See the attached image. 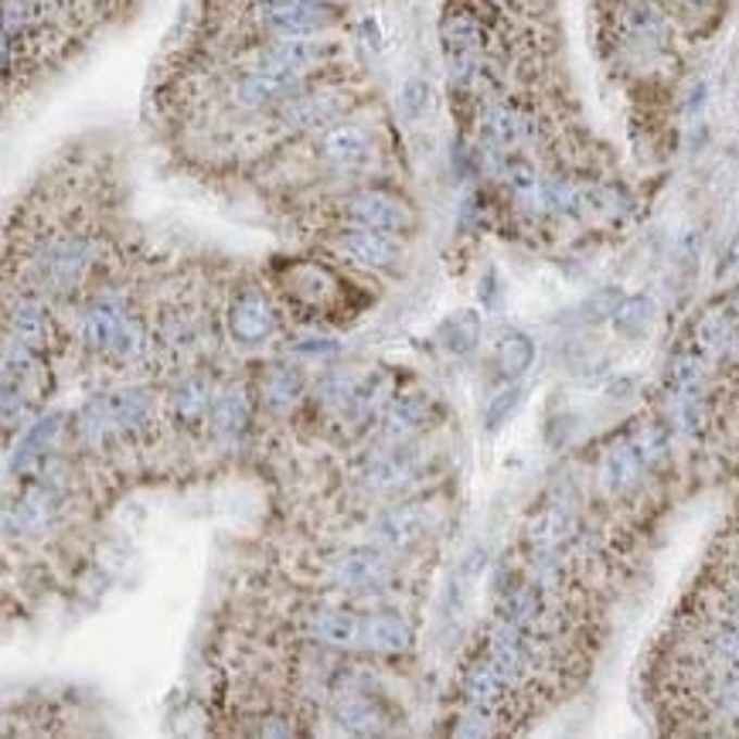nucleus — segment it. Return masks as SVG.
Segmentation results:
<instances>
[{
	"label": "nucleus",
	"mask_w": 739,
	"mask_h": 739,
	"mask_svg": "<svg viewBox=\"0 0 739 739\" xmlns=\"http://www.w3.org/2000/svg\"><path fill=\"white\" fill-rule=\"evenodd\" d=\"M89 266V246L83 239H65L45 249L41 256V279L48 290H72L83 279Z\"/></svg>",
	"instance_id": "obj_1"
},
{
	"label": "nucleus",
	"mask_w": 739,
	"mask_h": 739,
	"mask_svg": "<svg viewBox=\"0 0 739 739\" xmlns=\"http://www.w3.org/2000/svg\"><path fill=\"white\" fill-rule=\"evenodd\" d=\"M330 576L345 590H378L389 579V563L372 549H348L335 559Z\"/></svg>",
	"instance_id": "obj_2"
},
{
	"label": "nucleus",
	"mask_w": 739,
	"mask_h": 739,
	"mask_svg": "<svg viewBox=\"0 0 739 739\" xmlns=\"http://www.w3.org/2000/svg\"><path fill=\"white\" fill-rule=\"evenodd\" d=\"M348 218L362 228H375V233H405L413 225V212L402 201L389 195H362L351 201Z\"/></svg>",
	"instance_id": "obj_3"
},
{
	"label": "nucleus",
	"mask_w": 739,
	"mask_h": 739,
	"mask_svg": "<svg viewBox=\"0 0 739 739\" xmlns=\"http://www.w3.org/2000/svg\"><path fill=\"white\" fill-rule=\"evenodd\" d=\"M338 252H345V256L359 266H372V270H392L399 263V246L389 242L381 233H375V228H359V233L341 236Z\"/></svg>",
	"instance_id": "obj_4"
},
{
	"label": "nucleus",
	"mask_w": 739,
	"mask_h": 739,
	"mask_svg": "<svg viewBox=\"0 0 739 739\" xmlns=\"http://www.w3.org/2000/svg\"><path fill=\"white\" fill-rule=\"evenodd\" d=\"M228 327L242 345H263L273 330H276V317L270 311V303L256 293L239 297L233 303V314H228Z\"/></svg>",
	"instance_id": "obj_5"
},
{
	"label": "nucleus",
	"mask_w": 739,
	"mask_h": 739,
	"mask_svg": "<svg viewBox=\"0 0 739 739\" xmlns=\"http://www.w3.org/2000/svg\"><path fill=\"white\" fill-rule=\"evenodd\" d=\"M308 634L321 644L330 648H354L362 644V634H365V617L359 614H348V610H317L308 621Z\"/></svg>",
	"instance_id": "obj_6"
},
{
	"label": "nucleus",
	"mask_w": 739,
	"mask_h": 739,
	"mask_svg": "<svg viewBox=\"0 0 739 739\" xmlns=\"http://www.w3.org/2000/svg\"><path fill=\"white\" fill-rule=\"evenodd\" d=\"M426 512L419 504H402V508H392V512H386L378 518L375 525V539L386 546V549H410L413 542L423 539L426 531Z\"/></svg>",
	"instance_id": "obj_7"
},
{
	"label": "nucleus",
	"mask_w": 739,
	"mask_h": 739,
	"mask_svg": "<svg viewBox=\"0 0 739 739\" xmlns=\"http://www.w3.org/2000/svg\"><path fill=\"white\" fill-rule=\"evenodd\" d=\"M362 644L372 648V651H381V654L410 651V644H413V627L405 624L399 614H375V617H365Z\"/></svg>",
	"instance_id": "obj_8"
},
{
	"label": "nucleus",
	"mask_w": 739,
	"mask_h": 739,
	"mask_svg": "<svg viewBox=\"0 0 739 739\" xmlns=\"http://www.w3.org/2000/svg\"><path fill=\"white\" fill-rule=\"evenodd\" d=\"M348 103L338 92H311V96H300L293 103H287L284 120L290 126H324L335 120Z\"/></svg>",
	"instance_id": "obj_9"
},
{
	"label": "nucleus",
	"mask_w": 739,
	"mask_h": 739,
	"mask_svg": "<svg viewBox=\"0 0 739 739\" xmlns=\"http://www.w3.org/2000/svg\"><path fill=\"white\" fill-rule=\"evenodd\" d=\"M212 405H215L212 389H209V381L201 375L185 378L181 386L174 389V396H171V410H174L177 423H201L209 416Z\"/></svg>",
	"instance_id": "obj_10"
},
{
	"label": "nucleus",
	"mask_w": 739,
	"mask_h": 739,
	"mask_svg": "<svg viewBox=\"0 0 739 739\" xmlns=\"http://www.w3.org/2000/svg\"><path fill=\"white\" fill-rule=\"evenodd\" d=\"M699 345L712 359H739V327L729 314H709L699 324Z\"/></svg>",
	"instance_id": "obj_11"
},
{
	"label": "nucleus",
	"mask_w": 739,
	"mask_h": 739,
	"mask_svg": "<svg viewBox=\"0 0 739 739\" xmlns=\"http://www.w3.org/2000/svg\"><path fill=\"white\" fill-rule=\"evenodd\" d=\"M8 324L17 335V341H24L28 348H45L48 341H52V317H48V311L41 308V303H32V300L17 303L8 317Z\"/></svg>",
	"instance_id": "obj_12"
},
{
	"label": "nucleus",
	"mask_w": 739,
	"mask_h": 739,
	"mask_svg": "<svg viewBox=\"0 0 739 739\" xmlns=\"http://www.w3.org/2000/svg\"><path fill=\"white\" fill-rule=\"evenodd\" d=\"M126 314L120 311V303L113 300H99L89 308L86 321H83V338L92 345V348H113L120 327H123Z\"/></svg>",
	"instance_id": "obj_13"
},
{
	"label": "nucleus",
	"mask_w": 739,
	"mask_h": 739,
	"mask_svg": "<svg viewBox=\"0 0 739 739\" xmlns=\"http://www.w3.org/2000/svg\"><path fill=\"white\" fill-rule=\"evenodd\" d=\"M321 150L338 164H362L372 154V140L359 126H338V130H330L324 137Z\"/></svg>",
	"instance_id": "obj_14"
},
{
	"label": "nucleus",
	"mask_w": 739,
	"mask_h": 739,
	"mask_svg": "<svg viewBox=\"0 0 739 739\" xmlns=\"http://www.w3.org/2000/svg\"><path fill=\"white\" fill-rule=\"evenodd\" d=\"M107 405H110V416H113V426H116V429H143L147 423H154V410H150V399H147V392H140V389L107 396Z\"/></svg>",
	"instance_id": "obj_15"
},
{
	"label": "nucleus",
	"mask_w": 739,
	"mask_h": 739,
	"mask_svg": "<svg viewBox=\"0 0 739 739\" xmlns=\"http://www.w3.org/2000/svg\"><path fill=\"white\" fill-rule=\"evenodd\" d=\"M62 416H48V419H41L28 437H24V443L17 447V453H14V464H11V471L14 474H24V471H32V467H38L41 464V450L52 443V437L59 433V423Z\"/></svg>",
	"instance_id": "obj_16"
},
{
	"label": "nucleus",
	"mask_w": 739,
	"mask_h": 739,
	"mask_svg": "<svg viewBox=\"0 0 739 739\" xmlns=\"http://www.w3.org/2000/svg\"><path fill=\"white\" fill-rule=\"evenodd\" d=\"M410 471H413V456L405 450H392L386 456H375L372 467L365 471V484L372 491H386V488H396Z\"/></svg>",
	"instance_id": "obj_17"
},
{
	"label": "nucleus",
	"mask_w": 739,
	"mask_h": 739,
	"mask_svg": "<svg viewBox=\"0 0 739 739\" xmlns=\"http://www.w3.org/2000/svg\"><path fill=\"white\" fill-rule=\"evenodd\" d=\"M426 416H429V402L426 399H419V396L402 399V402L392 405L386 433L392 440H405V437H413V433H419L426 426Z\"/></svg>",
	"instance_id": "obj_18"
},
{
	"label": "nucleus",
	"mask_w": 739,
	"mask_h": 739,
	"mask_svg": "<svg viewBox=\"0 0 739 739\" xmlns=\"http://www.w3.org/2000/svg\"><path fill=\"white\" fill-rule=\"evenodd\" d=\"M300 375L297 368L290 365H273L263 378H260V392L270 405H276V410H284V405H290L297 396H300Z\"/></svg>",
	"instance_id": "obj_19"
},
{
	"label": "nucleus",
	"mask_w": 739,
	"mask_h": 739,
	"mask_svg": "<svg viewBox=\"0 0 739 739\" xmlns=\"http://www.w3.org/2000/svg\"><path fill=\"white\" fill-rule=\"evenodd\" d=\"M246 419H249V402H246L242 389H228V392L215 396V405H212L215 433H222V437H233V433L242 429Z\"/></svg>",
	"instance_id": "obj_20"
},
{
	"label": "nucleus",
	"mask_w": 739,
	"mask_h": 739,
	"mask_svg": "<svg viewBox=\"0 0 739 739\" xmlns=\"http://www.w3.org/2000/svg\"><path fill=\"white\" fill-rule=\"evenodd\" d=\"M641 464H644V456L637 453V447H617L614 453L606 456V480H610V488H617V491L634 488L637 477H641Z\"/></svg>",
	"instance_id": "obj_21"
},
{
	"label": "nucleus",
	"mask_w": 739,
	"mask_h": 739,
	"mask_svg": "<svg viewBox=\"0 0 739 739\" xmlns=\"http://www.w3.org/2000/svg\"><path fill=\"white\" fill-rule=\"evenodd\" d=\"M531 359H535V348L522 330H508V335L498 341V365L504 375H512V378L522 375L531 365Z\"/></svg>",
	"instance_id": "obj_22"
},
{
	"label": "nucleus",
	"mask_w": 739,
	"mask_h": 739,
	"mask_svg": "<svg viewBox=\"0 0 739 739\" xmlns=\"http://www.w3.org/2000/svg\"><path fill=\"white\" fill-rule=\"evenodd\" d=\"M651 317H654V303L648 297H630V300H621V308L614 311V327L624 338H637L648 330Z\"/></svg>",
	"instance_id": "obj_23"
},
{
	"label": "nucleus",
	"mask_w": 739,
	"mask_h": 739,
	"mask_svg": "<svg viewBox=\"0 0 739 739\" xmlns=\"http://www.w3.org/2000/svg\"><path fill=\"white\" fill-rule=\"evenodd\" d=\"M338 719L348 732H375L378 729V712L372 709L368 699L362 696H348L338 702Z\"/></svg>",
	"instance_id": "obj_24"
},
{
	"label": "nucleus",
	"mask_w": 739,
	"mask_h": 739,
	"mask_svg": "<svg viewBox=\"0 0 739 739\" xmlns=\"http://www.w3.org/2000/svg\"><path fill=\"white\" fill-rule=\"evenodd\" d=\"M480 338V321L474 311H464V314H456L450 324H447V348L453 354H467Z\"/></svg>",
	"instance_id": "obj_25"
},
{
	"label": "nucleus",
	"mask_w": 739,
	"mask_h": 739,
	"mask_svg": "<svg viewBox=\"0 0 739 739\" xmlns=\"http://www.w3.org/2000/svg\"><path fill=\"white\" fill-rule=\"evenodd\" d=\"M113 351L120 354V359H126V362L140 359V354L147 351V335H143L140 321H134V317H126V321H123L120 335H116V341H113Z\"/></svg>",
	"instance_id": "obj_26"
},
{
	"label": "nucleus",
	"mask_w": 739,
	"mask_h": 739,
	"mask_svg": "<svg viewBox=\"0 0 739 739\" xmlns=\"http://www.w3.org/2000/svg\"><path fill=\"white\" fill-rule=\"evenodd\" d=\"M709 651L726 665H739V624L719 627L709 634Z\"/></svg>",
	"instance_id": "obj_27"
},
{
	"label": "nucleus",
	"mask_w": 739,
	"mask_h": 739,
	"mask_svg": "<svg viewBox=\"0 0 739 739\" xmlns=\"http://www.w3.org/2000/svg\"><path fill=\"white\" fill-rule=\"evenodd\" d=\"M399 103H402V116L405 120H419L426 113V107H429V86L423 79H410V83H405V89H402Z\"/></svg>",
	"instance_id": "obj_28"
},
{
	"label": "nucleus",
	"mask_w": 739,
	"mask_h": 739,
	"mask_svg": "<svg viewBox=\"0 0 739 739\" xmlns=\"http://www.w3.org/2000/svg\"><path fill=\"white\" fill-rule=\"evenodd\" d=\"M522 402V389H504L491 405H488V416H484V423H488V429H498L508 416H512L518 410Z\"/></svg>",
	"instance_id": "obj_29"
}]
</instances>
